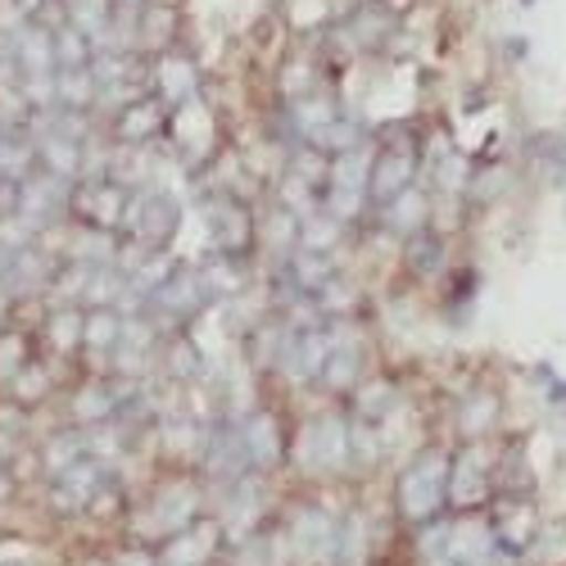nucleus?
<instances>
[{"label": "nucleus", "mask_w": 566, "mask_h": 566, "mask_svg": "<svg viewBox=\"0 0 566 566\" xmlns=\"http://www.w3.org/2000/svg\"><path fill=\"white\" fill-rule=\"evenodd\" d=\"M449 499V462L444 453H421L399 476V507L408 522H431Z\"/></svg>", "instance_id": "1"}, {"label": "nucleus", "mask_w": 566, "mask_h": 566, "mask_svg": "<svg viewBox=\"0 0 566 566\" xmlns=\"http://www.w3.org/2000/svg\"><path fill=\"white\" fill-rule=\"evenodd\" d=\"M218 544H222L218 522H191L164 539V566H209Z\"/></svg>", "instance_id": "2"}, {"label": "nucleus", "mask_w": 566, "mask_h": 566, "mask_svg": "<svg viewBox=\"0 0 566 566\" xmlns=\"http://www.w3.org/2000/svg\"><path fill=\"white\" fill-rule=\"evenodd\" d=\"M412 168H417V150H412V140H395V146L376 159L371 168V196L376 200H399L408 191V181H412Z\"/></svg>", "instance_id": "3"}, {"label": "nucleus", "mask_w": 566, "mask_h": 566, "mask_svg": "<svg viewBox=\"0 0 566 566\" xmlns=\"http://www.w3.org/2000/svg\"><path fill=\"white\" fill-rule=\"evenodd\" d=\"M485 494H490V467H485V458L476 449H467L449 467V499L458 507H476V503H485Z\"/></svg>", "instance_id": "4"}, {"label": "nucleus", "mask_w": 566, "mask_h": 566, "mask_svg": "<svg viewBox=\"0 0 566 566\" xmlns=\"http://www.w3.org/2000/svg\"><path fill=\"white\" fill-rule=\"evenodd\" d=\"M291 539H295L300 557L332 562V557H336V539H340V531H336L332 516L313 507V512H300V516H295V531H291Z\"/></svg>", "instance_id": "5"}, {"label": "nucleus", "mask_w": 566, "mask_h": 566, "mask_svg": "<svg viewBox=\"0 0 566 566\" xmlns=\"http://www.w3.org/2000/svg\"><path fill=\"white\" fill-rule=\"evenodd\" d=\"M304 453H308V467H317V471L340 467V462L349 458V431H345V421H340V417L317 421V427L308 431Z\"/></svg>", "instance_id": "6"}, {"label": "nucleus", "mask_w": 566, "mask_h": 566, "mask_svg": "<svg viewBox=\"0 0 566 566\" xmlns=\"http://www.w3.org/2000/svg\"><path fill=\"white\" fill-rule=\"evenodd\" d=\"M96 490H101V467L96 462H77L69 471H60V481H55V507L77 512V507H86L91 499H96Z\"/></svg>", "instance_id": "7"}, {"label": "nucleus", "mask_w": 566, "mask_h": 566, "mask_svg": "<svg viewBox=\"0 0 566 566\" xmlns=\"http://www.w3.org/2000/svg\"><path fill=\"white\" fill-rule=\"evenodd\" d=\"M209 222H213V235H218L222 250H245V241H250V218H245L241 205L218 200V205L209 209Z\"/></svg>", "instance_id": "8"}, {"label": "nucleus", "mask_w": 566, "mask_h": 566, "mask_svg": "<svg viewBox=\"0 0 566 566\" xmlns=\"http://www.w3.org/2000/svg\"><path fill=\"white\" fill-rule=\"evenodd\" d=\"M241 440H245V458H254L259 467H272L281 458V436H276V421L268 412H259V417L245 421Z\"/></svg>", "instance_id": "9"}, {"label": "nucleus", "mask_w": 566, "mask_h": 566, "mask_svg": "<svg viewBox=\"0 0 566 566\" xmlns=\"http://www.w3.org/2000/svg\"><path fill=\"white\" fill-rule=\"evenodd\" d=\"M205 300V281L191 276V272H181V276H168V286L159 291V304L172 313V317H191Z\"/></svg>", "instance_id": "10"}, {"label": "nucleus", "mask_w": 566, "mask_h": 566, "mask_svg": "<svg viewBox=\"0 0 566 566\" xmlns=\"http://www.w3.org/2000/svg\"><path fill=\"white\" fill-rule=\"evenodd\" d=\"M177 227V205L172 200H164V196H150L146 205L136 209V231L146 235L150 245H159V241H168V231Z\"/></svg>", "instance_id": "11"}, {"label": "nucleus", "mask_w": 566, "mask_h": 566, "mask_svg": "<svg viewBox=\"0 0 566 566\" xmlns=\"http://www.w3.org/2000/svg\"><path fill=\"white\" fill-rule=\"evenodd\" d=\"M159 123H164V109H159L155 101H146V105H136V109H127V114H123L118 132H123L127 140H140V136L159 132Z\"/></svg>", "instance_id": "12"}, {"label": "nucleus", "mask_w": 566, "mask_h": 566, "mask_svg": "<svg viewBox=\"0 0 566 566\" xmlns=\"http://www.w3.org/2000/svg\"><path fill=\"white\" fill-rule=\"evenodd\" d=\"M326 386L332 390H349L354 386V376H358V354L354 349H336L332 358H326Z\"/></svg>", "instance_id": "13"}, {"label": "nucleus", "mask_w": 566, "mask_h": 566, "mask_svg": "<svg viewBox=\"0 0 566 566\" xmlns=\"http://www.w3.org/2000/svg\"><path fill=\"white\" fill-rule=\"evenodd\" d=\"M159 522H168V531H181V526H191V512H196V494H186L181 490V499H168V490H164V499H159Z\"/></svg>", "instance_id": "14"}, {"label": "nucleus", "mask_w": 566, "mask_h": 566, "mask_svg": "<svg viewBox=\"0 0 566 566\" xmlns=\"http://www.w3.org/2000/svg\"><path fill=\"white\" fill-rule=\"evenodd\" d=\"M326 336H304L300 340V371L304 376H313V371H326Z\"/></svg>", "instance_id": "15"}, {"label": "nucleus", "mask_w": 566, "mask_h": 566, "mask_svg": "<svg viewBox=\"0 0 566 566\" xmlns=\"http://www.w3.org/2000/svg\"><path fill=\"white\" fill-rule=\"evenodd\" d=\"M86 340L96 345V349H109L118 340V317L114 313H96V317L86 322Z\"/></svg>", "instance_id": "16"}, {"label": "nucleus", "mask_w": 566, "mask_h": 566, "mask_svg": "<svg viewBox=\"0 0 566 566\" xmlns=\"http://www.w3.org/2000/svg\"><path fill=\"white\" fill-rule=\"evenodd\" d=\"M77 462H82V440H77V436H64V440L51 444V467L69 471V467H77Z\"/></svg>", "instance_id": "17"}, {"label": "nucleus", "mask_w": 566, "mask_h": 566, "mask_svg": "<svg viewBox=\"0 0 566 566\" xmlns=\"http://www.w3.org/2000/svg\"><path fill=\"white\" fill-rule=\"evenodd\" d=\"M295 272H300L304 286H322V281L332 276V263H326V259H313V254H304V259H295Z\"/></svg>", "instance_id": "18"}, {"label": "nucleus", "mask_w": 566, "mask_h": 566, "mask_svg": "<svg viewBox=\"0 0 566 566\" xmlns=\"http://www.w3.org/2000/svg\"><path fill=\"white\" fill-rule=\"evenodd\" d=\"M535 150H539L553 168H566V132H548V136H539V140H535Z\"/></svg>", "instance_id": "19"}, {"label": "nucleus", "mask_w": 566, "mask_h": 566, "mask_svg": "<svg viewBox=\"0 0 566 566\" xmlns=\"http://www.w3.org/2000/svg\"><path fill=\"white\" fill-rule=\"evenodd\" d=\"M436 263H440V241H436V235H417L412 268H436Z\"/></svg>", "instance_id": "20"}, {"label": "nucleus", "mask_w": 566, "mask_h": 566, "mask_svg": "<svg viewBox=\"0 0 566 566\" xmlns=\"http://www.w3.org/2000/svg\"><path fill=\"white\" fill-rule=\"evenodd\" d=\"M485 417H494V399H481V403L467 408V431H485V427H490Z\"/></svg>", "instance_id": "21"}, {"label": "nucleus", "mask_w": 566, "mask_h": 566, "mask_svg": "<svg viewBox=\"0 0 566 566\" xmlns=\"http://www.w3.org/2000/svg\"><path fill=\"white\" fill-rule=\"evenodd\" d=\"M417 205H421V200H417V196H408V191H403V196H399V200H395V209H390V218H395V222H399V227H408V222H412V218H417V213H421V209H417Z\"/></svg>", "instance_id": "22"}, {"label": "nucleus", "mask_w": 566, "mask_h": 566, "mask_svg": "<svg viewBox=\"0 0 566 566\" xmlns=\"http://www.w3.org/2000/svg\"><path fill=\"white\" fill-rule=\"evenodd\" d=\"M91 408H96V412H105V408H109V403H105V395H82V403H77V412L86 417Z\"/></svg>", "instance_id": "23"}, {"label": "nucleus", "mask_w": 566, "mask_h": 566, "mask_svg": "<svg viewBox=\"0 0 566 566\" xmlns=\"http://www.w3.org/2000/svg\"><path fill=\"white\" fill-rule=\"evenodd\" d=\"M390 399H395V395H390V390L381 386V390H371V395H363V408H381V403H390Z\"/></svg>", "instance_id": "24"}, {"label": "nucleus", "mask_w": 566, "mask_h": 566, "mask_svg": "<svg viewBox=\"0 0 566 566\" xmlns=\"http://www.w3.org/2000/svg\"><path fill=\"white\" fill-rule=\"evenodd\" d=\"M118 566H155V562H150V557H146V553H127V557H123V562H118Z\"/></svg>", "instance_id": "25"}]
</instances>
